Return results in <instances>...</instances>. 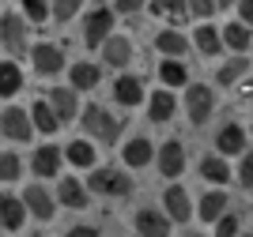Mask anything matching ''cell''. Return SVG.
<instances>
[{
	"mask_svg": "<svg viewBox=\"0 0 253 237\" xmlns=\"http://www.w3.org/2000/svg\"><path fill=\"white\" fill-rule=\"evenodd\" d=\"M80 128H84L87 139L106 143V147H114L117 139H121V121H117L106 105H98V102L84 105V113H80Z\"/></svg>",
	"mask_w": 253,
	"mask_h": 237,
	"instance_id": "cell-1",
	"label": "cell"
},
{
	"mask_svg": "<svg viewBox=\"0 0 253 237\" xmlns=\"http://www.w3.org/2000/svg\"><path fill=\"white\" fill-rule=\"evenodd\" d=\"M87 188L102 200H125L132 192V177L128 169H117V166H95L87 177Z\"/></svg>",
	"mask_w": 253,
	"mask_h": 237,
	"instance_id": "cell-2",
	"label": "cell"
},
{
	"mask_svg": "<svg viewBox=\"0 0 253 237\" xmlns=\"http://www.w3.org/2000/svg\"><path fill=\"white\" fill-rule=\"evenodd\" d=\"M31 27L34 23L23 11H4L0 15V49H8L11 57L31 53Z\"/></svg>",
	"mask_w": 253,
	"mask_h": 237,
	"instance_id": "cell-3",
	"label": "cell"
},
{
	"mask_svg": "<svg viewBox=\"0 0 253 237\" xmlns=\"http://www.w3.org/2000/svg\"><path fill=\"white\" fill-rule=\"evenodd\" d=\"M0 135L8 143H31L38 128H34V117L27 105H4L0 109Z\"/></svg>",
	"mask_w": 253,
	"mask_h": 237,
	"instance_id": "cell-4",
	"label": "cell"
},
{
	"mask_svg": "<svg viewBox=\"0 0 253 237\" xmlns=\"http://www.w3.org/2000/svg\"><path fill=\"white\" fill-rule=\"evenodd\" d=\"M27 57H31L34 75H42V79H53V75H61L68 68V57H64V49L57 41H34Z\"/></svg>",
	"mask_w": 253,
	"mask_h": 237,
	"instance_id": "cell-5",
	"label": "cell"
},
{
	"mask_svg": "<svg viewBox=\"0 0 253 237\" xmlns=\"http://www.w3.org/2000/svg\"><path fill=\"white\" fill-rule=\"evenodd\" d=\"M211 113H215V94H211V87L189 83V87H185V117L201 128V124L211 121Z\"/></svg>",
	"mask_w": 253,
	"mask_h": 237,
	"instance_id": "cell-6",
	"label": "cell"
},
{
	"mask_svg": "<svg viewBox=\"0 0 253 237\" xmlns=\"http://www.w3.org/2000/svg\"><path fill=\"white\" fill-rule=\"evenodd\" d=\"M23 203H27L31 218H38V222H53L57 207H61V203H57V192H49L42 181H34V185L23 188Z\"/></svg>",
	"mask_w": 253,
	"mask_h": 237,
	"instance_id": "cell-7",
	"label": "cell"
},
{
	"mask_svg": "<svg viewBox=\"0 0 253 237\" xmlns=\"http://www.w3.org/2000/svg\"><path fill=\"white\" fill-rule=\"evenodd\" d=\"M114 8H91L84 15V45L91 49H102V41L114 34Z\"/></svg>",
	"mask_w": 253,
	"mask_h": 237,
	"instance_id": "cell-8",
	"label": "cell"
},
{
	"mask_svg": "<svg viewBox=\"0 0 253 237\" xmlns=\"http://www.w3.org/2000/svg\"><path fill=\"white\" fill-rule=\"evenodd\" d=\"M132 226H136L140 237H170L174 218H170L163 207H140L136 215H132Z\"/></svg>",
	"mask_w": 253,
	"mask_h": 237,
	"instance_id": "cell-9",
	"label": "cell"
},
{
	"mask_svg": "<svg viewBox=\"0 0 253 237\" xmlns=\"http://www.w3.org/2000/svg\"><path fill=\"white\" fill-rule=\"evenodd\" d=\"M53 192H57V203L68 207V211H84V207L91 203V188H87V181H80V177H61Z\"/></svg>",
	"mask_w": 253,
	"mask_h": 237,
	"instance_id": "cell-10",
	"label": "cell"
},
{
	"mask_svg": "<svg viewBox=\"0 0 253 237\" xmlns=\"http://www.w3.org/2000/svg\"><path fill=\"white\" fill-rule=\"evenodd\" d=\"M61 166H64V147L45 143V147H38V151L31 155V173L38 177V181L57 177V173H61Z\"/></svg>",
	"mask_w": 253,
	"mask_h": 237,
	"instance_id": "cell-11",
	"label": "cell"
},
{
	"mask_svg": "<svg viewBox=\"0 0 253 237\" xmlns=\"http://www.w3.org/2000/svg\"><path fill=\"white\" fill-rule=\"evenodd\" d=\"M102 64L106 68H128V64H132V38H128V34H110V38L102 41Z\"/></svg>",
	"mask_w": 253,
	"mask_h": 237,
	"instance_id": "cell-12",
	"label": "cell"
},
{
	"mask_svg": "<svg viewBox=\"0 0 253 237\" xmlns=\"http://www.w3.org/2000/svg\"><path fill=\"white\" fill-rule=\"evenodd\" d=\"M155 166L159 173L167 177V181H174V177H181V169H185V147H181V139H167V143L155 151Z\"/></svg>",
	"mask_w": 253,
	"mask_h": 237,
	"instance_id": "cell-13",
	"label": "cell"
},
{
	"mask_svg": "<svg viewBox=\"0 0 253 237\" xmlns=\"http://www.w3.org/2000/svg\"><path fill=\"white\" fill-rule=\"evenodd\" d=\"M121 162H125V169H148L155 162V143H151L148 135H132L121 147Z\"/></svg>",
	"mask_w": 253,
	"mask_h": 237,
	"instance_id": "cell-14",
	"label": "cell"
},
{
	"mask_svg": "<svg viewBox=\"0 0 253 237\" xmlns=\"http://www.w3.org/2000/svg\"><path fill=\"white\" fill-rule=\"evenodd\" d=\"M27 218H31V211H27L23 196L0 192V222H4V230H8V234H19V230L27 226Z\"/></svg>",
	"mask_w": 253,
	"mask_h": 237,
	"instance_id": "cell-15",
	"label": "cell"
},
{
	"mask_svg": "<svg viewBox=\"0 0 253 237\" xmlns=\"http://www.w3.org/2000/svg\"><path fill=\"white\" fill-rule=\"evenodd\" d=\"M76 87H53L45 98H49V105H53V113L61 117V124H68V121H76V117L84 113V105H80V98H76Z\"/></svg>",
	"mask_w": 253,
	"mask_h": 237,
	"instance_id": "cell-16",
	"label": "cell"
},
{
	"mask_svg": "<svg viewBox=\"0 0 253 237\" xmlns=\"http://www.w3.org/2000/svg\"><path fill=\"white\" fill-rule=\"evenodd\" d=\"M163 211H167L178 226H185L193 218V200H189V192L181 185H170V188H163Z\"/></svg>",
	"mask_w": 253,
	"mask_h": 237,
	"instance_id": "cell-17",
	"label": "cell"
},
{
	"mask_svg": "<svg viewBox=\"0 0 253 237\" xmlns=\"http://www.w3.org/2000/svg\"><path fill=\"white\" fill-rule=\"evenodd\" d=\"M114 102L125 105V109H136L140 102H148V94H144V83H140V75H117L114 79Z\"/></svg>",
	"mask_w": 253,
	"mask_h": 237,
	"instance_id": "cell-18",
	"label": "cell"
},
{
	"mask_svg": "<svg viewBox=\"0 0 253 237\" xmlns=\"http://www.w3.org/2000/svg\"><path fill=\"white\" fill-rule=\"evenodd\" d=\"M215 151L223 158H234V155H246V128L238 121H227L215 132Z\"/></svg>",
	"mask_w": 253,
	"mask_h": 237,
	"instance_id": "cell-19",
	"label": "cell"
},
{
	"mask_svg": "<svg viewBox=\"0 0 253 237\" xmlns=\"http://www.w3.org/2000/svg\"><path fill=\"white\" fill-rule=\"evenodd\" d=\"M174 113H178V98H174L170 87H159L155 94H148V117L155 124H167Z\"/></svg>",
	"mask_w": 253,
	"mask_h": 237,
	"instance_id": "cell-20",
	"label": "cell"
},
{
	"mask_svg": "<svg viewBox=\"0 0 253 237\" xmlns=\"http://www.w3.org/2000/svg\"><path fill=\"white\" fill-rule=\"evenodd\" d=\"M189 45H193V41L185 38L178 27H163V31L155 34V49H159V57H185V53H189Z\"/></svg>",
	"mask_w": 253,
	"mask_h": 237,
	"instance_id": "cell-21",
	"label": "cell"
},
{
	"mask_svg": "<svg viewBox=\"0 0 253 237\" xmlns=\"http://www.w3.org/2000/svg\"><path fill=\"white\" fill-rule=\"evenodd\" d=\"M98 83H102V68L95 61H76L68 68V87H76V91H95Z\"/></svg>",
	"mask_w": 253,
	"mask_h": 237,
	"instance_id": "cell-22",
	"label": "cell"
},
{
	"mask_svg": "<svg viewBox=\"0 0 253 237\" xmlns=\"http://www.w3.org/2000/svg\"><path fill=\"white\" fill-rule=\"evenodd\" d=\"M95 139H72V143L64 147V162L68 166H76V169H95Z\"/></svg>",
	"mask_w": 253,
	"mask_h": 237,
	"instance_id": "cell-23",
	"label": "cell"
},
{
	"mask_svg": "<svg viewBox=\"0 0 253 237\" xmlns=\"http://www.w3.org/2000/svg\"><path fill=\"white\" fill-rule=\"evenodd\" d=\"M223 215H227V192H223V188L204 192L201 203H197V218H201V222H219Z\"/></svg>",
	"mask_w": 253,
	"mask_h": 237,
	"instance_id": "cell-24",
	"label": "cell"
},
{
	"mask_svg": "<svg viewBox=\"0 0 253 237\" xmlns=\"http://www.w3.org/2000/svg\"><path fill=\"white\" fill-rule=\"evenodd\" d=\"M159 83L163 87H189V68L181 64V57H163L159 61Z\"/></svg>",
	"mask_w": 253,
	"mask_h": 237,
	"instance_id": "cell-25",
	"label": "cell"
},
{
	"mask_svg": "<svg viewBox=\"0 0 253 237\" xmlns=\"http://www.w3.org/2000/svg\"><path fill=\"white\" fill-rule=\"evenodd\" d=\"M31 117H34V128H38L42 135H57L61 132V117L53 113L49 98H38V102L31 105Z\"/></svg>",
	"mask_w": 253,
	"mask_h": 237,
	"instance_id": "cell-26",
	"label": "cell"
},
{
	"mask_svg": "<svg viewBox=\"0 0 253 237\" xmlns=\"http://www.w3.org/2000/svg\"><path fill=\"white\" fill-rule=\"evenodd\" d=\"M193 45H197V53H204V57H219L223 53V31L201 23V27L193 31Z\"/></svg>",
	"mask_w": 253,
	"mask_h": 237,
	"instance_id": "cell-27",
	"label": "cell"
},
{
	"mask_svg": "<svg viewBox=\"0 0 253 237\" xmlns=\"http://www.w3.org/2000/svg\"><path fill=\"white\" fill-rule=\"evenodd\" d=\"M223 45H227V49L231 53H246L253 45V31H250V23H227V27H223Z\"/></svg>",
	"mask_w": 253,
	"mask_h": 237,
	"instance_id": "cell-28",
	"label": "cell"
},
{
	"mask_svg": "<svg viewBox=\"0 0 253 237\" xmlns=\"http://www.w3.org/2000/svg\"><path fill=\"white\" fill-rule=\"evenodd\" d=\"M246 75H250V61H246L242 53H234L223 68H215V83H219V87H234V83L246 79Z\"/></svg>",
	"mask_w": 253,
	"mask_h": 237,
	"instance_id": "cell-29",
	"label": "cell"
},
{
	"mask_svg": "<svg viewBox=\"0 0 253 237\" xmlns=\"http://www.w3.org/2000/svg\"><path fill=\"white\" fill-rule=\"evenodd\" d=\"M201 177L208 181V185H227L231 181V166H227V158L215 151V155H208L201 162Z\"/></svg>",
	"mask_w": 253,
	"mask_h": 237,
	"instance_id": "cell-30",
	"label": "cell"
},
{
	"mask_svg": "<svg viewBox=\"0 0 253 237\" xmlns=\"http://www.w3.org/2000/svg\"><path fill=\"white\" fill-rule=\"evenodd\" d=\"M148 11H155V15H163V19L181 23L185 15H189V0H148Z\"/></svg>",
	"mask_w": 253,
	"mask_h": 237,
	"instance_id": "cell-31",
	"label": "cell"
},
{
	"mask_svg": "<svg viewBox=\"0 0 253 237\" xmlns=\"http://www.w3.org/2000/svg\"><path fill=\"white\" fill-rule=\"evenodd\" d=\"M19 87H23V72L15 68V61H0V98H11Z\"/></svg>",
	"mask_w": 253,
	"mask_h": 237,
	"instance_id": "cell-32",
	"label": "cell"
},
{
	"mask_svg": "<svg viewBox=\"0 0 253 237\" xmlns=\"http://www.w3.org/2000/svg\"><path fill=\"white\" fill-rule=\"evenodd\" d=\"M23 177V162L15 151H0V185H15Z\"/></svg>",
	"mask_w": 253,
	"mask_h": 237,
	"instance_id": "cell-33",
	"label": "cell"
},
{
	"mask_svg": "<svg viewBox=\"0 0 253 237\" xmlns=\"http://www.w3.org/2000/svg\"><path fill=\"white\" fill-rule=\"evenodd\" d=\"M19 11L27 15L31 23H45L53 19V4L49 0H19Z\"/></svg>",
	"mask_w": 253,
	"mask_h": 237,
	"instance_id": "cell-34",
	"label": "cell"
},
{
	"mask_svg": "<svg viewBox=\"0 0 253 237\" xmlns=\"http://www.w3.org/2000/svg\"><path fill=\"white\" fill-rule=\"evenodd\" d=\"M53 4V19L57 23H72L80 11H84V4L87 0H49Z\"/></svg>",
	"mask_w": 253,
	"mask_h": 237,
	"instance_id": "cell-35",
	"label": "cell"
},
{
	"mask_svg": "<svg viewBox=\"0 0 253 237\" xmlns=\"http://www.w3.org/2000/svg\"><path fill=\"white\" fill-rule=\"evenodd\" d=\"M211 237H242V218L227 211V215L215 222V234H211Z\"/></svg>",
	"mask_w": 253,
	"mask_h": 237,
	"instance_id": "cell-36",
	"label": "cell"
},
{
	"mask_svg": "<svg viewBox=\"0 0 253 237\" xmlns=\"http://www.w3.org/2000/svg\"><path fill=\"white\" fill-rule=\"evenodd\" d=\"M215 11H219V0H189V15H197V19H208Z\"/></svg>",
	"mask_w": 253,
	"mask_h": 237,
	"instance_id": "cell-37",
	"label": "cell"
},
{
	"mask_svg": "<svg viewBox=\"0 0 253 237\" xmlns=\"http://www.w3.org/2000/svg\"><path fill=\"white\" fill-rule=\"evenodd\" d=\"M238 181H242L246 192H253V151L242 155V169H238Z\"/></svg>",
	"mask_w": 253,
	"mask_h": 237,
	"instance_id": "cell-38",
	"label": "cell"
},
{
	"mask_svg": "<svg viewBox=\"0 0 253 237\" xmlns=\"http://www.w3.org/2000/svg\"><path fill=\"white\" fill-rule=\"evenodd\" d=\"M144 8H148V0H114V11H121V15H136Z\"/></svg>",
	"mask_w": 253,
	"mask_h": 237,
	"instance_id": "cell-39",
	"label": "cell"
},
{
	"mask_svg": "<svg viewBox=\"0 0 253 237\" xmlns=\"http://www.w3.org/2000/svg\"><path fill=\"white\" fill-rule=\"evenodd\" d=\"M234 8H238V19H242V23H250V27H253V0H238Z\"/></svg>",
	"mask_w": 253,
	"mask_h": 237,
	"instance_id": "cell-40",
	"label": "cell"
},
{
	"mask_svg": "<svg viewBox=\"0 0 253 237\" xmlns=\"http://www.w3.org/2000/svg\"><path fill=\"white\" fill-rule=\"evenodd\" d=\"M64 237H98V230L95 226H68Z\"/></svg>",
	"mask_w": 253,
	"mask_h": 237,
	"instance_id": "cell-41",
	"label": "cell"
},
{
	"mask_svg": "<svg viewBox=\"0 0 253 237\" xmlns=\"http://www.w3.org/2000/svg\"><path fill=\"white\" fill-rule=\"evenodd\" d=\"M238 98H242V102H253V75H246V83L238 87Z\"/></svg>",
	"mask_w": 253,
	"mask_h": 237,
	"instance_id": "cell-42",
	"label": "cell"
},
{
	"mask_svg": "<svg viewBox=\"0 0 253 237\" xmlns=\"http://www.w3.org/2000/svg\"><path fill=\"white\" fill-rule=\"evenodd\" d=\"M234 4H238V0H219V8H234Z\"/></svg>",
	"mask_w": 253,
	"mask_h": 237,
	"instance_id": "cell-43",
	"label": "cell"
},
{
	"mask_svg": "<svg viewBox=\"0 0 253 237\" xmlns=\"http://www.w3.org/2000/svg\"><path fill=\"white\" fill-rule=\"evenodd\" d=\"M4 234H8V230H4V222H0V237H4Z\"/></svg>",
	"mask_w": 253,
	"mask_h": 237,
	"instance_id": "cell-44",
	"label": "cell"
},
{
	"mask_svg": "<svg viewBox=\"0 0 253 237\" xmlns=\"http://www.w3.org/2000/svg\"><path fill=\"white\" fill-rule=\"evenodd\" d=\"M242 237H253V234H242Z\"/></svg>",
	"mask_w": 253,
	"mask_h": 237,
	"instance_id": "cell-45",
	"label": "cell"
},
{
	"mask_svg": "<svg viewBox=\"0 0 253 237\" xmlns=\"http://www.w3.org/2000/svg\"><path fill=\"white\" fill-rule=\"evenodd\" d=\"M250 132H253V124H250Z\"/></svg>",
	"mask_w": 253,
	"mask_h": 237,
	"instance_id": "cell-46",
	"label": "cell"
},
{
	"mask_svg": "<svg viewBox=\"0 0 253 237\" xmlns=\"http://www.w3.org/2000/svg\"><path fill=\"white\" fill-rule=\"evenodd\" d=\"M250 53H253V45H250Z\"/></svg>",
	"mask_w": 253,
	"mask_h": 237,
	"instance_id": "cell-47",
	"label": "cell"
}]
</instances>
